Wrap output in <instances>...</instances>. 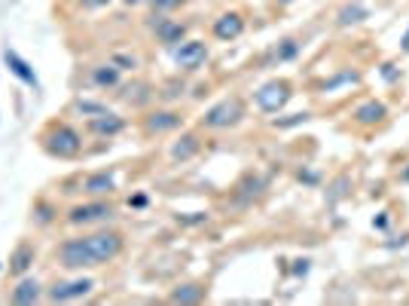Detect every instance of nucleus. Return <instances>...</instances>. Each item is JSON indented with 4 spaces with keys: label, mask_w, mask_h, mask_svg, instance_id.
Here are the masks:
<instances>
[{
    "label": "nucleus",
    "mask_w": 409,
    "mask_h": 306,
    "mask_svg": "<svg viewBox=\"0 0 409 306\" xmlns=\"http://www.w3.org/2000/svg\"><path fill=\"white\" fill-rule=\"evenodd\" d=\"M299 49H303V46H299V40L287 37V40L275 43V49L269 52V61H278V65H281V61H293V58L299 56Z\"/></svg>",
    "instance_id": "26"
},
{
    "label": "nucleus",
    "mask_w": 409,
    "mask_h": 306,
    "mask_svg": "<svg viewBox=\"0 0 409 306\" xmlns=\"http://www.w3.org/2000/svg\"><path fill=\"white\" fill-rule=\"evenodd\" d=\"M199 150H202V138H199V132H181L177 141L172 144V159L174 163H187V159H192Z\"/></svg>",
    "instance_id": "20"
},
{
    "label": "nucleus",
    "mask_w": 409,
    "mask_h": 306,
    "mask_svg": "<svg viewBox=\"0 0 409 306\" xmlns=\"http://www.w3.org/2000/svg\"><path fill=\"white\" fill-rule=\"evenodd\" d=\"M71 113H76V117H83V120H92V117H98V113H107V104L98 102V98L76 95L71 102Z\"/></svg>",
    "instance_id": "23"
},
{
    "label": "nucleus",
    "mask_w": 409,
    "mask_h": 306,
    "mask_svg": "<svg viewBox=\"0 0 409 306\" xmlns=\"http://www.w3.org/2000/svg\"><path fill=\"white\" fill-rule=\"evenodd\" d=\"M244 117H248L244 102L238 95H229V98H223V102L211 104L202 117H199V129H205V132H226V129L242 126Z\"/></svg>",
    "instance_id": "2"
},
{
    "label": "nucleus",
    "mask_w": 409,
    "mask_h": 306,
    "mask_svg": "<svg viewBox=\"0 0 409 306\" xmlns=\"http://www.w3.org/2000/svg\"><path fill=\"white\" fill-rule=\"evenodd\" d=\"M172 58H174V67H177V71L196 74L199 67H205V61L211 58V49H208L205 40H183V43L174 46Z\"/></svg>",
    "instance_id": "8"
},
{
    "label": "nucleus",
    "mask_w": 409,
    "mask_h": 306,
    "mask_svg": "<svg viewBox=\"0 0 409 306\" xmlns=\"http://www.w3.org/2000/svg\"><path fill=\"white\" fill-rule=\"evenodd\" d=\"M119 98L132 107H147L153 98H156V89L144 80H132V83H122L119 86Z\"/></svg>",
    "instance_id": "17"
},
{
    "label": "nucleus",
    "mask_w": 409,
    "mask_h": 306,
    "mask_svg": "<svg viewBox=\"0 0 409 306\" xmlns=\"http://www.w3.org/2000/svg\"><path fill=\"white\" fill-rule=\"evenodd\" d=\"M177 224H183V227L208 224V214H205V211H190V214H177Z\"/></svg>",
    "instance_id": "31"
},
{
    "label": "nucleus",
    "mask_w": 409,
    "mask_h": 306,
    "mask_svg": "<svg viewBox=\"0 0 409 306\" xmlns=\"http://www.w3.org/2000/svg\"><path fill=\"white\" fill-rule=\"evenodd\" d=\"M400 181H406V184H409V168H403V175H400Z\"/></svg>",
    "instance_id": "40"
},
{
    "label": "nucleus",
    "mask_w": 409,
    "mask_h": 306,
    "mask_svg": "<svg viewBox=\"0 0 409 306\" xmlns=\"http://www.w3.org/2000/svg\"><path fill=\"white\" fill-rule=\"evenodd\" d=\"M147 193H135V196H128V209H147Z\"/></svg>",
    "instance_id": "35"
},
{
    "label": "nucleus",
    "mask_w": 409,
    "mask_h": 306,
    "mask_svg": "<svg viewBox=\"0 0 409 306\" xmlns=\"http://www.w3.org/2000/svg\"><path fill=\"white\" fill-rule=\"evenodd\" d=\"M147 3L153 6L159 15H165V13H172V10H177V6L183 3V0H147Z\"/></svg>",
    "instance_id": "32"
},
{
    "label": "nucleus",
    "mask_w": 409,
    "mask_h": 306,
    "mask_svg": "<svg viewBox=\"0 0 409 306\" xmlns=\"http://www.w3.org/2000/svg\"><path fill=\"white\" fill-rule=\"evenodd\" d=\"M306 120H312V113H308V111L290 113V117H275L272 120V129H293V126H299V122H306Z\"/></svg>",
    "instance_id": "29"
},
{
    "label": "nucleus",
    "mask_w": 409,
    "mask_h": 306,
    "mask_svg": "<svg viewBox=\"0 0 409 306\" xmlns=\"http://www.w3.org/2000/svg\"><path fill=\"white\" fill-rule=\"evenodd\" d=\"M238 193H244V196H263V190H266V178H260V175H248L242 184H238Z\"/></svg>",
    "instance_id": "28"
},
{
    "label": "nucleus",
    "mask_w": 409,
    "mask_h": 306,
    "mask_svg": "<svg viewBox=\"0 0 409 306\" xmlns=\"http://www.w3.org/2000/svg\"><path fill=\"white\" fill-rule=\"evenodd\" d=\"M208 297V288L199 285V282H190V285H177L172 294H168V300L172 303H202Z\"/></svg>",
    "instance_id": "22"
},
{
    "label": "nucleus",
    "mask_w": 409,
    "mask_h": 306,
    "mask_svg": "<svg viewBox=\"0 0 409 306\" xmlns=\"http://www.w3.org/2000/svg\"><path fill=\"white\" fill-rule=\"evenodd\" d=\"M150 31L162 46H177V43L187 40L190 28H187V22H181V19H165V15L153 13L150 15Z\"/></svg>",
    "instance_id": "11"
},
{
    "label": "nucleus",
    "mask_w": 409,
    "mask_h": 306,
    "mask_svg": "<svg viewBox=\"0 0 409 306\" xmlns=\"http://www.w3.org/2000/svg\"><path fill=\"white\" fill-rule=\"evenodd\" d=\"M56 264L67 273H83V270H95V260L86 245V233L83 236H67L58 242L56 248Z\"/></svg>",
    "instance_id": "6"
},
{
    "label": "nucleus",
    "mask_w": 409,
    "mask_h": 306,
    "mask_svg": "<svg viewBox=\"0 0 409 306\" xmlns=\"http://www.w3.org/2000/svg\"><path fill=\"white\" fill-rule=\"evenodd\" d=\"M367 19H369V10L367 6H360V3H349V6H342V10L336 13V25L339 28L360 25V22H367Z\"/></svg>",
    "instance_id": "24"
},
{
    "label": "nucleus",
    "mask_w": 409,
    "mask_h": 306,
    "mask_svg": "<svg viewBox=\"0 0 409 306\" xmlns=\"http://www.w3.org/2000/svg\"><path fill=\"white\" fill-rule=\"evenodd\" d=\"M3 65H6V71H10V76H15V80H19L22 86L40 92V76H37L34 65H31V61H28L25 56H19V52H15L12 46H6V49H3Z\"/></svg>",
    "instance_id": "12"
},
{
    "label": "nucleus",
    "mask_w": 409,
    "mask_h": 306,
    "mask_svg": "<svg viewBox=\"0 0 409 306\" xmlns=\"http://www.w3.org/2000/svg\"><path fill=\"white\" fill-rule=\"evenodd\" d=\"M382 76H385L388 83H394L397 76H400V67H397V65H391V61H385V65H382Z\"/></svg>",
    "instance_id": "34"
},
{
    "label": "nucleus",
    "mask_w": 409,
    "mask_h": 306,
    "mask_svg": "<svg viewBox=\"0 0 409 306\" xmlns=\"http://www.w3.org/2000/svg\"><path fill=\"white\" fill-rule=\"evenodd\" d=\"M244 28H248V22H244V15L238 10H226L211 22V34H214V40H220V43L238 40V37L244 34Z\"/></svg>",
    "instance_id": "13"
},
{
    "label": "nucleus",
    "mask_w": 409,
    "mask_h": 306,
    "mask_svg": "<svg viewBox=\"0 0 409 306\" xmlns=\"http://www.w3.org/2000/svg\"><path fill=\"white\" fill-rule=\"evenodd\" d=\"M373 224H376V227H379V230H385V227H388V211H382V218H376V220H373Z\"/></svg>",
    "instance_id": "37"
},
{
    "label": "nucleus",
    "mask_w": 409,
    "mask_h": 306,
    "mask_svg": "<svg viewBox=\"0 0 409 306\" xmlns=\"http://www.w3.org/2000/svg\"><path fill=\"white\" fill-rule=\"evenodd\" d=\"M183 92H187V83H183V80H181V83H177V80H172V83H165V89H162L159 95L165 98V102H174V98H181Z\"/></svg>",
    "instance_id": "30"
},
{
    "label": "nucleus",
    "mask_w": 409,
    "mask_h": 306,
    "mask_svg": "<svg viewBox=\"0 0 409 306\" xmlns=\"http://www.w3.org/2000/svg\"><path fill=\"white\" fill-rule=\"evenodd\" d=\"M297 264H299V266H297L293 273H297V275H306V273H308V264H312V260H297Z\"/></svg>",
    "instance_id": "36"
},
{
    "label": "nucleus",
    "mask_w": 409,
    "mask_h": 306,
    "mask_svg": "<svg viewBox=\"0 0 409 306\" xmlns=\"http://www.w3.org/2000/svg\"><path fill=\"white\" fill-rule=\"evenodd\" d=\"M95 291V279L92 275H71V279H58L46 288V300L49 303H74V300H83Z\"/></svg>",
    "instance_id": "7"
},
{
    "label": "nucleus",
    "mask_w": 409,
    "mask_h": 306,
    "mask_svg": "<svg viewBox=\"0 0 409 306\" xmlns=\"http://www.w3.org/2000/svg\"><path fill=\"white\" fill-rule=\"evenodd\" d=\"M351 117L358 126H379V122H385V117H388V107L382 102H376V98H367V102H360L354 107Z\"/></svg>",
    "instance_id": "18"
},
{
    "label": "nucleus",
    "mask_w": 409,
    "mask_h": 306,
    "mask_svg": "<svg viewBox=\"0 0 409 306\" xmlns=\"http://www.w3.org/2000/svg\"><path fill=\"white\" fill-rule=\"evenodd\" d=\"M37 144L46 156L52 159H76L86 147L83 132L67 120H49L46 126L37 132Z\"/></svg>",
    "instance_id": "1"
},
{
    "label": "nucleus",
    "mask_w": 409,
    "mask_h": 306,
    "mask_svg": "<svg viewBox=\"0 0 409 306\" xmlns=\"http://www.w3.org/2000/svg\"><path fill=\"white\" fill-rule=\"evenodd\" d=\"M86 245L92 251V260H95V266H107L113 264L122 251H126V236L119 233L117 227H95L92 233H86Z\"/></svg>",
    "instance_id": "4"
},
{
    "label": "nucleus",
    "mask_w": 409,
    "mask_h": 306,
    "mask_svg": "<svg viewBox=\"0 0 409 306\" xmlns=\"http://www.w3.org/2000/svg\"><path fill=\"white\" fill-rule=\"evenodd\" d=\"M31 224L43 227V230L58 224V205L52 199H34V205H31Z\"/></svg>",
    "instance_id": "21"
},
{
    "label": "nucleus",
    "mask_w": 409,
    "mask_h": 306,
    "mask_svg": "<svg viewBox=\"0 0 409 306\" xmlns=\"http://www.w3.org/2000/svg\"><path fill=\"white\" fill-rule=\"evenodd\" d=\"M0 270H3V266H0Z\"/></svg>",
    "instance_id": "42"
},
{
    "label": "nucleus",
    "mask_w": 409,
    "mask_h": 306,
    "mask_svg": "<svg viewBox=\"0 0 409 306\" xmlns=\"http://www.w3.org/2000/svg\"><path fill=\"white\" fill-rule=\"evenodd\" d=\"M183 126V113L172 111V107H156V111H147L141 120V129L147 138H156V135H168L177 132Z\"/></svg>",
    "instance_id": "9"
},
{
    "label": "nucleus",
    "mask_w": 409,
    "mask_h": 306,
    "mask_svg": "<svg viewBox=\"0 0 409 306\" xmlns=\"http://www.w3.org/2000/svg\"><path fill=\"white\" fill-rule=\"evenodd\" d=\"M275 3H281V6H287V3H293V0H275Z\"/></svg>",
    "instance_id": "41"
},
{
    "label": "nucleus",
    "mask_w": 409,
    "mask_h": 306,
    "mask_svg": "<svg viewBox=\"0 0 409 306\" xmlns=\"http://www.w3.org/2000/svg\"><path fill=\"white\" fill-rule=\"evenodd\" d=\"M34 260H37V248L31 242H19L12 248V255H10V264H6V270H10V275H25L31 266H34Z\"/></svg>",
    "instance_id": "19"
},
{
    "label": "nucleus",
    "mask_w": 409,
    "mask_h": 306,
    "mask_svg": "<svg viewBox=\"0 0 409 306\" xmlns=\"http://www.w3.org/2000/svg\"><path fill=\"white\" fill-rule=\"evenodd\" d=\"M80 190L92 199H110L119 190V175L113 168H98V172H89L86 178L80 181Z\"/></svg>",
    "instance_id": "10"
},
{
    "label": "nucleus",
    "mask_w": 409,
    "mask_h": 306,
    "mask_svg": "<svg viewBox=\"0 0 409 306\" xmlns=\"http://www.w3.org/2000/svg\"><path fill=\"white\" fill-rule=\"evenodd\" d=\"M290 98H293V83L284 80V76H272V80L260 83L253 89V104H257L260 113H269V117L281 113L290 104Z\"/></svg>",
    "instance_id": "5"
},
{
    "label": "nucleus",
    "mask_w": 409,
    "mask_h": 306,
    "mask_svg": "<svg viewBox=\"0 0 409 306\" xmlns=\"http://www.w3.org/2000/svg\"><path fill=\"white\" fill-rule=\"evenodd\" d=\"M126 117H119V113H113V111H107V113H98V117H92L86 120V132L89 135H95V138H104V141H110V138H117L126 132Z\"/></svg>",
    "instance_id": "15"
},
{
    "label": "nucleus",
    "mask_w": 409,
    "mask_h": 306,
    "mask_svg": "<svg viewBox=\"0 0 409 306\" xmlns=\"http://www.w3.org/2000/svg\"><path fill=\"white\" fill-rule=\"evenodd\" d=\"M360 83V71H354V67H345V71H339L336 76H330V80H324L321 92L327 95V92H339L342 86H358Z\"/></svg>",
    "instance_id": "25"
},
{
    "label": "nucleus",
    "mask_w": 409,
    "mask_h": 306,
    "mask_svg": "<svg viewBox=\"0 0 409 306\" xmlns=\"http://www.w3.org/2000/svg\"><path fill=\"white\" fill-rule=\"evenodd\" d=\"M113 0H76V6L80 10H104V6H110Z\"/></svg>",
    "instance_id": "33"
},
{
    "label": "nucleus",
    "mask_w": 409,
    "mask_h": 306,
    "mask_svg": "<svg viewBox=\"0 0 409 306\" xmlns=\"http://www.w3.org/2000/svg\"><path fill=\"white\" fill-rule=\"evenodd\" d=\"M46 297V291H43V285H40V279H34V275H19V282L10 288V300L12 306H34V303H40Z\"/></svg>",
    "instance_id": "14"
},
{
    "label": "nucleus",
    "mask_w": 409,
    "mask_h": 306,
    "mask_svg": "<svg viewBox=\"0 0 409 306\" xmlns=\"http://www.w3.org/2000/svg\"><path fill=\"white\" fill-rule=\"evenodd\" d=\"M400 49H403V52H406V56H409V28H406V34H403V37H400Z\"/></svg>",
    "instance_id": "38"
},
{
    "label": "nucleus",
    "mask_w": 409,
    "mask_h": 306,
    "mask_svg": "<svg viewBox=\"0 0 409 306\" xmlns=\"http://www.w3.org/2000/svg\"><path fill=\"white\" fill-rule=\"evenodd\" d=\"M110 61L119 67L122 74H135L141 67V56L137 52H128V49H119V52H110Z\"/></svg>",
    "instance_id": "27"
},
{
    "label": "nucleus",
    "mask_w": 409,
    "mask_h": 306,
    "mask_svg": "<svg viewBox=\"0 0 409 306\" xmlns=\"http://www.w3.org/2000/svg\"><path fill=\"white\" fill-rule=\"evenodd\" d=\"M126 6H141V3H147V0H122Z\"/></svg>",
    "instance_id": "39"
},
{
    "label": "nucleus",
    "mask_w": 409,
    "mask_h": 306,
    "mask_svg": "<svg viewBox=\"0 0 409 306\" xmlns=\"http://www.w3.org/2000/svg\"><path fill=\"white\" fill-rule=\"evenodd\" d=\"M117 202L110 199H86V202H76L65 211V224L67 227H104L110 220H117Z\"/></svg>",
    "instance_id": "3"
},
{
    "label": "nucleus",
    "mask_w": 409,
    "mask_h": 306,
    "mask_svg": "<svg viewBox=\"0 0 409 306\" xmlns=\"http://www.w3.org/2000/svg\"><path fill=\"white\" fill-rule=\"evenodd\" d=\"M89 83L95 89H119L122 86V71L107 58V61H101V65L89 67Z\"/></svg>",
    "instance_id": "16"
}]
</instances>
